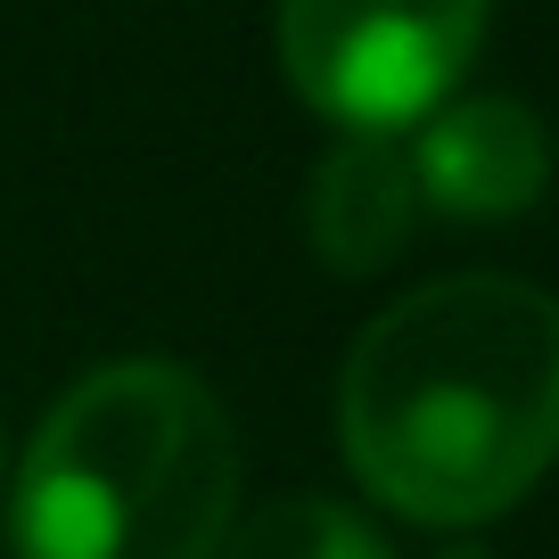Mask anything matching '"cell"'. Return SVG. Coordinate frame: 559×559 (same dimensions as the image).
<instances>
[{
    "label": "cell",
    "mask_w": 559,
    "mask_h": 559,
    "mask_svg": "<svg viewBox=\"0 0 559 559\" xmlns=\"http://www.w3.org/2000/svg\"><path fill=\"white\" fill-rule=\"evenodd\" d=\"M346 461L419 526H477L559 461V305L535 280L453 272L386 305L337 379Z\"/></svg>",
    "instance_id": "1"
},
{
    "label": "cell",
    "mask_w": 559,
    "mask_h": 559,
    "mask_svg": "<svg viewBox=\"0 0 559 559\" xmlns=\"http://www.w3.org/2000/svg\"><path fill=\"white\" fill-rule=\"evenodd\" d=\"M239 510V437L181 362H107L58 395L9 486L17 559H214Z\"/></svg>",
    "instance_id": "2"
},
{
    "label": "cell",
    "mask_w": 559,
    "mask_h": 559,
    "mask_svg": "<svg viewBox=\"0 0 559 559\" xmlns=\"http://www.w3.org/2000/svg\"><path fill=\"white\" fill-rule=\"evenodd\" d=\"M493 0H280V67L346 132H412L469 74Z\"/></svg>",
    "instance_id": "3"
},
{
    "label": "cell",
    "mask_w": 559,
    "mask_h": 559,
    "mask_svg": "<svg viewBox=\"0 0 559 559\" xmlns=\"http://www.w3.org/2000/svg\"><path fill=\"white\" fill-rule=\"evenodd\" d=\"M412 174L419 198L437 214H469V223H502L526 214L551 181V140L502 91H469V99H437L412 123Z\"/></svg>",
    "instance_id": "4"
},
{
    "label": "cell",
    "mask_w": 559,
    "mask_h": 559,
    "mask_svg": "<svg viewBox=\"0 0 559 559\" xmlns=\"http://www.w3.org/2000/svg\"><path fill=\"white\" fill-rule=\"evenodd\" d=\"M419 174L403 132H346L313 174V247L330 272H386L419 223Z\"/></svg>",
    "instance_id": "5"
},
{
    "label": "cell",
    "mask_w": 559,
    "mask_h": 559,
    "mask_svg": "<svg viewBox=\"0 0 559 559\" xmlns=\"http://www.w3.org/2000/svg\"><path fill=\"white\" fill-rule=\"evenodd\" d=\"M214 559H386V543L370 519L321 502V493H297V502L255 510L239 535H223Z\"/></svg>",
    "instance_id": "6"
},
{
    "label": "cell",
    "mask_w": 559,
    "mask_h": 559,
    "mask_svg": "<svg viewBox=\"0 0 559 559\" xmlns=\"http://www.w3.org/2000/svg\"><path fill=\"white\" fill-rule=\"evenodd\" d=\"M444 559H493V551H477V543H453V551H444Z\"/></svg>",
    "instance_id": "7"
},
{
    "label": "cell",
    "mask_w": 559,
    "mask_h": 559,
    "mask_svg": "<svg viewBox=\"0 0 559 559\" xmlns=\"http://www.w3.org/2000/svg\"><path fill=\"white\" fill-rule=\"evenodd\" d=\"M0 486H9V437H0Z\"/></svg>",
    "instance_id": "8"
}]
</instances>
